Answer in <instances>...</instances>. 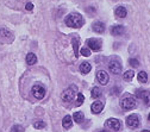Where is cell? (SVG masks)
Returning <instances> with one entry per match:
<instances>
[{"label": "cell", "mask_w": 150, "mask_h": 132, "mask_svg": "<svg viewBox=\"0 0 150 132\" xmlns=\"http://www.w3.org/2000/svg\"><path fill=\"white\" fill-rule=\"evenodd\" d=\"M66 24L67 26L69 28H73V29H79L83 25V18L80 13H76V12H73L67 16L66 18Z\"/></svg>", "instance_id": "obj_1"}, {"label": "cell", "mask_w": 150, "mask_h": 132, "mask_svg": "<svg viewBox=\"0 0 150 132\" xmlns=\"http://www.w3.org/2000/svg\"><path fill=\"white\" fill-rule=\"evenodd\" d=\"M120 106L123 109H131V108H134L136 107V99L131 95V94L126 93L125 95L120 100Z\"/></svg>", "instance_id": "obj_2"}, {"label": "cell", "mask_w": 150, "mask_h": 132, "mask_svg": "<svg viewBox=\"0 0 150 132\" xmlns=\"http://www.w3.org/2000/svg\"><path fill=\"white\" fill-rule=\"evenodd\" d=\"M32 95L36 98V99H43L44 95H45V88L41 85V83H36L33 87H32Z\"/></svg>", "instance_id": "obj_3"}, {"label": "cell", "mask_w": 150, "mask_h": 132, "mask_svg": "<svg viewBox=\"0 0 150 132\" xmlns=\"http://www.w3.org/2000/svg\"><path fill=\"white\" fill-rule=\"evenodd\" d=\"M108 69L112 74L119 75L120 71H122V63L119 62L118 59H113V60H111L110 63H108Z\"/></svg>", "instance_id": "obj_4"}, {"label": "cell", "mask_w": 150, "mask_h": 132, "mask_svg": "<svg viewBox=\"0 0 150 132\" xmlns=\"http://www.w3.org/2000/svg\"><path fill=\"white\" fill-rule=\"evenodd\" d=\"M105 126L111 128V130H113V131H118L122 127V123H120V120H118L116 118H110V119L106 120Z\"/></svg>", "instance_id": "obj_5"}, {"label": "cell", "mask_w": 150, "mask_h": 132, "mask_svg": "<svg viewBox=\"0 0 150 132\" xmlns=\"http://www.w3.org/2000/svg\"><path fill=\"white\" fill-rule=\"evenodd\" d=\"M88 49L93 50V51H100L101 50V41L98 38H91L87 42Z\"/></svg>", "instance_id": "obj_6"}, {"label": "cell", "mask_w": 150, "mask_h": 132, "mask_svg": "<svg viewBox=\"0 0 150 132\" xmlns=\"http://www.w3.org/2000/svg\"><path fill=\"white\" fill-rule=\"evenodd\" d=\"M126 124L130 128H137L139 126V118L137 114H131L126 118Z\"/></svg>", "instance_id": "obj_7"}, {"label": "cell", "mask_w": 150, "mask_h": 132, "mask_svg": "<svg viewBox=\"0 0 150 132\" xmlns=\"http://www.w3.org/2000/svg\"><path fill=\"white\" fill-rule=\"evenodd\" d=\"M75 97V92L73 88H67L66 90H63L62 93V100L64 102H70Z\"/></svg>", "instance_id": "obj_8"}, {"label": "cell", "mask_w": 150, "mask_h": 132, "mask_svg": "<svg viewBox=\"0 0 150 132\" xmlns=\"http://www.w3.org/2000/svg\"><path fill=\"white\" fill-rule=\"evenodd\" d=\"M97 80L99 81L100 85H107V82L110 80V76L105 70H99L97 73Z\"/></svg>", "instance_id": "obj_9"}, {"label": "cell", "mask_w": 150, "mask_h": 132, "mask_svg": "<svg viewBox=\"0 0 150 132\" xmlns=\"http://www.w3.org/2000/svg\"><path fill=\"white\" fill-rule=\"evenodd\" d=\"M137 95L144 101L146 106H150V93L148 90H137Z\"/></svg>", "instance_id": "obj_10"}, {"label": "cell", "mask_w": 150, "mask_h": 132, "mask_svg": "<svg viewBox=\"0 0 150 132\" xmlns=\"http://www.w3.org/2000/svg\"><path fill=\"white\" fill-rule=\"evenodd\" d=\"M91 109H92L93 113L98 114V113H100V112L104 109V104H103L101 101H96V102H93V104H92Z\"/></svg>", "instance_id": "obj_11"}, {"label": "cell", "mask_w": 150, "mask_h": 132, "mask_svg": "<svg viewBox=\"0 0 150 132\" xmlns=\"http://www.w3.org/2000/svg\"><path fill=\"white\" fill-rule=\"evenodd\" d=\"M125 31V28L123 25H113L111 28V33L113 36H122Z\"/></svg>", "instance_id": "obj_12"}, {"label": "cell", "mask_w": 150, "mask_h": 132, "mask_svg": "<svg viewBox=\"0 0 150 132\" xmlns=\"http://www.w3.org/2000/svg\"><path fill=\"white\" fill-rule=\"evenodd\" d=\"M92 28H93V30H94L96 32H98V33H103L105 31V24L103 22H96V23H93Z\"/></svg>", "instance_id": "obj_13"}, {"label": "cell", "mask_w": 150, "mask_h": 132, "mask_svg": "<svg viewBox=\"0 0 150 132\" xmlns=\"http://www.w3.org/2000/svg\"><path fill=\"white\" fill-rule=\"evenodd\" d=\"M115 14L118 18H125L126 14H127V11H126V8L124 6H118L116 8V11H115Z\"/></svg>", "instance_id": "obj_14"}, {"label": "cell", "mask_w": 150, "mask_h": 132, "mask_svg": "<svg viewBox=\"0 0 150 132\" xmlns=\"http://www.w3.org/2000/svg\"><path fill=\"white\" fill-rule=\"evenodd\" d=\"M73 120L76 123V124H81L85 120V116L82 112H75L73 114Z\"/></svg>", "instance_id": "obj_15"}, {"label": "cell", "mask_w": 150, "mask_h": 132, "mask_svg": "<svg viewBox=\"0 0 150 132\" xmlns=\"http://www.w3.org/2000/svg\"><path fill=\"white\" fill-rule=\"evenodd\" d=\"M73 125V118L70 116H66L63 119H62V126L64 128H70Z\"/></svg>", "instance_id": "obj_16"}, {"label": "cell", "mask_w": 150, "mask_h": 132, "mask_svg": "<svg viewBox=\"0 0 150 132\" xmlns=\"http://www.w3.org/2000/svg\"><path fill=\"white\" fill-rule=\"evenodd\" d=\"M37 62V56L33 54V52H29L28 55H26V63L29 64V66H32V64H35Z\"/></svg>", "instance_id": "obj_17"}, {"label": "cell", "mask_w": 150, "mask_h": 132, "mask_svg": "<svg viewBox=\"0 0 150 132\" xmlns=\"http://www.w3.org/2000/svg\"><path fill=\"white\" fill-rule=\"evenodd\" d=\"M91 69H92V67H91V64L88 63V62H82L81 64H80V71L82 73V74H88L89 71H91Z\"/></svg>", "instance_id": "obj_18"}, {"label": "cell", "mask_w": 150, "mask_h": 132, "mask_svg": "<svg viewBox=\"0 0 150 132\" xmlns=\"http://www.w3.org/2000/svg\"><path fill=\"white\" fill-rule=\"evenodd\" d=\"M73 50H74V56L78 59V56H79V40L78 38L73 40Z\"/></svg>", "instance_id": "obj_19"}, {"label": "cell", "mask_w": 150, "mask_h": 132, "mask_svg": "<svg viewBox=\"0 0 150 132\" xmlns=\"http://www.w3.org/2000/svg\"><path fill=\"white\" fill-rule=\"evenodd\" d=\"M134 76H135L134 70H127V71H125V73H124V76H123V78H124V80H125V81L130 82V81H132Z\"/></svg>", "instance_id": "obj_20"}, {"label": "cell", "mask_w": 150, "mask_h": 132, "mask_svg": "<svg viewBox=\"0 0 150 132\" xmlns=\"http://www.w3.org/2000/svg\"><path fill=\"white\" fill-rule=\"evenodd\" d=\"M137 79H138V81H139L141 83H145V82L148 81V74H146L145 71H139Z\"/></svg>", "instance_id": "obj_21"}, {"label": "cell", "mask_w": 150, "mask_h": 132, "mask_svg": "<svg viewBox=\"0 0 150 132\" xmlns=\"http://www.w3.org/2000/svg\"><path fill=\"white\" fill-rule=\"evenodd\" d=\"M91 94H92V98L98 99V98H100V95H101V90H100V88H98V87H94V88H92V90H91Z\"/></svg>", "instance_id": "obj_22"}, {"label": "cell", "mask_w": 150, "mask_h": 132, "mask_svg": "<svg viewBox=\"0 0 150 132\" xmlns=\"http://www.w3.org/2000/svg\"><path fill=\"white\" fill-rule=\"evenodd\" d=\"M33 127L35 128H44L45 127V123L44 121H42V120H37V121H35L33 123Z\"/></svg>", "instance_id": "obj_23"}, {"label": "cell", "mask_w": 150, "mask_h": 132, "mask_svg": "<svg viewBox=\"0 0 150 132\" xmlns=\"http://www.w3.org/2000/svg\"><path fill=\"white\" fill-rule=\"evenodd\" d=\"M129 64H130L131 67H134V68L139 67V62H138L137 59H130V60H129Z\"/></svg>", "instance_id": "obj_24"}, {"label": "cell", "mask_w": 150, "mask_h": 132, "mask_svg": "<svg viewBox=\"0 0 150 132\" xmlns=\"http://www.w3.org/2000/svg\"><path fill=\"white\" fill-rule=\"evenodd\" d=\"M11 132H24V127L21 125H14V126H12Z\"/></svg>", "instance_id": "obj_25"}, {"label": "cell", "mask_w": 150, "mask_h": 132, "mask_svg": "<svg viewBox=\"0 0 150 132\" xmlns=\"http://www.w3.org/2000/svg\"><path fill=\"white\" fill-rule=\"evenodd\" d=\"M81 55L85 56V57H88L91 55V50L88 48H81Z\"/></svg>", "instance_id": "obj_26"}, {"label": "cell", "mask_w": 150, "mask_h": 132, "mask_svg": "<svg viewBox=\"0 0 150 132\" xmlns=\"http://www.w3.org/2000/svg\"><path fill=\"white\" fill-rule=\"evenodd\" d=\"M83 100H85V97H83V94H81V93H79L78 94V106H81L82 105V102H83Z\"/></svg>", "instance_id": "obj_27"}, {"label": "cell", "mask_w": 150, "mask_h": 132, "mask_svg": "<svg viewBox=\"0 0 150 132\" xmlns=\"http://www.w3.org/2000/svg\"><path fill=\"white\" fill-rule=\"evenodd\" d=\"M25 8H26L28 11H32V8H33V5H32L31 3H28V4L25 5Z\"/></svg>", "instance_id": "obj_28"}, {"label": "cell", "mask_w": 150, "mask_h": 132, "mask_svg": "<svg viewBox=\"0 0 150 132\" xmlns=\"http://www.w3.org/2000/svg\"><path fill=\"white\" fill-rule=\"evenodd\" d=\"M87 12L92 13V12H96V10H94V8H93V7H88V8H87Z\"/></svg>", "instance_id": "obj_29"}, {"label": "cell", "mask_w": 150, "mask_h": 132, "mask_svg": "<svg viewBox=\"0 0 150 132\" xmlns=\"http://www.w3.org/2000/svg\"><path fill=\"white\" fill-rule=\"evenodd\" d=\"M142 132H150V131H148V130H143Z\"/></svg>", "instance_id": "obj_30"}, {"label": "cell", "mask_w": 150, "mask_h": 132, "mask_svg": "<svg viewBox=\"0 0 150 132\" xmlns=\"http://www.w3.org/2000/svg\"><path fill=\"white\" fill-rule=\"evenodd\" d=\"M99 132H107V131H105V130H103V131H99Z\"/></svg>", "instance_id": "obj_31"}, {"label": "cell", "mask_w": 150, "mask_h": 132, "mask_svg": "<svg viewBox=\"0 0 150 132\" xmlns=\"http://www.w3.org/2000/svg\"><path fill=\"white\" fill-rule=\"evenodd\" d=\"M148 119H149V120H150V114H149V117H148Z\"/></svg>", "instance_id": "obj_32"}]
</instances>
